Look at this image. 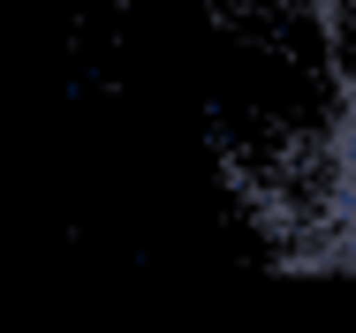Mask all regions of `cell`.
<instances>
[{"instance_id":"obj_1","label":"cell","mask_w":356,"mask_h":333,"mask_svg":"<svg viewBox=\"0 0 356 333\" xmlns=\"http://www.w3.org/2000/svg\"><path fill=\"white\" fill-rule=\"evenodd\" d=\"M235 190L281 273H356V83L281 152L250 159Z\"/></svg>"},{"instance_id":"obj_2","label":"cell","mask_w":356,"mask_h":333,"mask_svg":"<svg viewBox=\"0 0 356 333\" xmlns=\"http://www.w3.org/2000/svg\"><path fill=\"white\" fill-rule=\"evenodd\" d=\"M288 8H311V15H341V8H356V0H288Z\"/></svg>"}]
</instances>
